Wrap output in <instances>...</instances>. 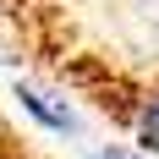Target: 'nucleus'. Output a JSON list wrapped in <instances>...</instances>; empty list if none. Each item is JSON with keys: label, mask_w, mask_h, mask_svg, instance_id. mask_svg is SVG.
I'll return each mask as SVG.
<instances>
[{"label": "nucleus", "mask_w": 159, "mask_h": 159, "mask_svg": "<svg viewBox=\"0 0 159 159\" xmlns=\"http://www.w3.org/2000/svg\"><path fill=\"white\" fill-rule=\"evenodd\" d=\"M28 49L39 55L49 77H61L77 99H88L121 137H132V148L143 159H159V71L148 66L110 61L104 49L77 44V33L66 16H55L44 33H33Z\"/></svg>", "instance_id": "1"}, {"label": "nucleus", "mask_w": 159, "mask_h": 159, "mask_svg": "<svg viewBox=\"0 0 159 159\" xmlns=\"http://www.w3.org/2000/svg\"><path fill=\"white\" fill-rule=\"evenodd\" d=\"M16 99H22V110L39 121L44 132H77V115H71V104H55V93H44V88H33V82H16Z\"/></svg>", "instance_id": "2"}, {"label": "nucleus", "mask_w": 159, "mask_h": 159, "mask_svg": "<svg viewBox=\"0 0 159 159\" xmlns=\"http://www.w3.org/2000/svg\"><path fill=\"white\" fill-rule=\"evenodd\" d=\"M88 159H143L137 148H126V143H104L99 154H88Z\"/></svg>", "instance_id": "3"}]
</instances>
